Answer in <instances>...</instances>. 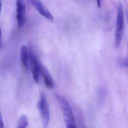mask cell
<instances>
[{
  "mask_svg": "<svg viewBox=\"0 0 128 128\" xmlns=\"http://www.w3.org/2000/svg\"><path fill=\"white\" fill-rule=\"evenodd\" d=\"M55 96L62 110L66 128H77L72 109L68 102L60 94H55Z\"/></svg>",
  "mask_w": 128,
  "mask_h": 128,
  "instance_id": "cell-1",
  "label": "cell"
},
{
  "mask_svg": "<svg viewBox=\"0 0 128 128\" xmlns=\"http://www.w3.org/2000/svg\"><path fill=\"white\" fill-rule=\"evenodd\" d=\"M124 12L122 4L120 3L118 6L116 25L115 32V45L118 47L120 44L124 30Z\"/></svg>",
  "mask_w": 128,
  "mask_h": 128,
  "instance_id": "cell-2",
  "label": "cell"
},
{
  "mask_svg": "<svg viewBox=\"0 0 128 128\" xmlns=\"http://www.w3.org/2000/svg\"><path fill=\"white\" fill-rule=\"evenodd\" d=\"M38 107L42 118L43 127L46 128L50 121V111L46 95L44 92H42L40 93Z\"/></svg>",
  "mask_w": 128,
  "mask_h": 128,
  "instance_id": "cell-3",
  "label": "cell"
},
{
  "mask_svg": "<svg viewBox=\"0 0 128 128\" xmlns=\"http://www.w3.org/2000/svg\"><path fill=\"white\" fill-rule=\"evenodd\" d=\"M16 17L18 26L21 28L26 19V7L24 0H17L16 2Z\"/></svg>",
  "mask_w": 128,
  "mask_h": 128,
  "instance_id": "cell-4",
  "label": "cell"
},
{
  "mask_svg": "<svg viewBox=\"0 0 128 128\" xmlns=\"http://www.w3.org/2000/svg\"><path fill=\"white\" fill-rule=\"evenodd\" d=\"M29 60L30 70L33 78L35 82L38 83L39 82V73L41 63L32 52L29 53Z\"/></svg>",
  "mask_w": 128,
  "mask_h": 128,
  "instance_id": "cell-5",
  "label": "cell"
},
{
  "mask_svg": "<svg viewBox=\"0 0 128 128\" xmlns=\"http://www.w3.org/2000/svg\"><path fill=\"white\" fill-rule=\"evenodd\" d=\"M30 4L41 15L50 21H54V18L52 14L46 8L40 0H30Z\"/></svg>",
  "mask_w": 128,
  "mask_h": 128,
  "instance_id": "cell-6",
  "label": "cell"
},
{
  "mask_svg": "<svg viewBox=\"0 0 128 128\" xmlns=\"http://www.w3.org/2000/svg\"><path fill=\"white\" fill-rule=\"evenodd\" d=\"M41 72L46 86L49 89H53L54 86V80L47 68L44 65L41 64L40 66Z\"/></svg>",
  "mask_w": 128,
  "mask_h": 128,
  "instance_id": "cell-7",
  "label": "cell"
},
{
  "mask_svg": "<svg viewBox=\"0 0 128 128\" xmlns=\"http://www.w3.org/2000/svg\"><path fill=\"white\" fill-rule=\"evenodd\" d=\"M29 54L27 47L25 45L22 46L20 50L21 61L24 68L27 71L29 69Z\"/></svg>",
  "mask_w": 128,
  "mask_h": 128,
  "instance_id": "cell-8",
  "label": "cell"
},
{
  "mask_svg": "<svg viewBox=\"0 0 128 128\" xmlns=\"http://www.w3.org/2000/svg\"><path fill=\"white\" fill-rule=\"evenodd\" d=\"M28 125L27 117L24 114L21 116L17 128H26Z\"/></svg>",
  "mask_w": 128,
  "mask_h": 128,
  "instance_id": "cell-9",
  "label": "cell"
},
{
  "mask_svg": "<svg viewBox=\"0 0 128 128\" xmlns=\"http://www.w3.org/2000/svg\"><path fill=\"white\" fill-rule=\"evenodd\" d=\"M118 63L121 66L127 67L128 66V60L127 58H124L119 59Z\"/></svg>",
  "mask_w": 128,
  "mask_h": 128,
  "instance_id": "cell-10",
  "label": "cell"
},
{
  "mask_svg": "<svg viewBox=\"0 0 128 128\" xmlns=\"http://www.w3.org/2000/svg\"><path fill=\"white\" fill-rule=\"evenodd\" d=\"M0 128H5L2 116L0 110Z\"/></svg>",
  "mask_w": 128,
  "mask_h": 128,
  "instance_id": "cell-11",
  "label": "cell"
},
{
  "mask_svg": "<svg viewBox=\"0 0 128 128\" xmlns=\"http://www.w3.org/2000/svg\"><path fill=\"white\" fill-rule=\"evenodd\" d=\"M2 32H1V29L0 28V48L2 45Z\"/></svg>",
  "mask_w": 128,
  "mask_h": 128,
  "instance_id": "cell-12",
  "label": "cell"
},
{
  "mask_svg": "<svg viewBox=\"0 0 128 128\" xmlns=\"http://www.w3.org/2000/svg\"><path fill=\"white\" fill-rule=\"evenodd\" d=\"M96 2H97V4L98 7H100V6H101V0H97Z\"/></svg>",
  "mask_w": 128,
  "mask_h": 128,
  "instance_id": "cell-13",
  "label": "cell"
},
{
  "mask_svg": "<svg viewBox=\"0 0 128 128\" xmlns=\"http://www.w3.org/2000/svg\"><path fill=\"white\" fill-rule=\"evenodd\" d=\"M2 4L1 1L0 0V14L1 13V10H2Z\"/></svg>",
  "mask_w": 128,
  "mask_h": 128,
  "instance_id": "cell-14",
  "label": "cell"
}]
</instances>
